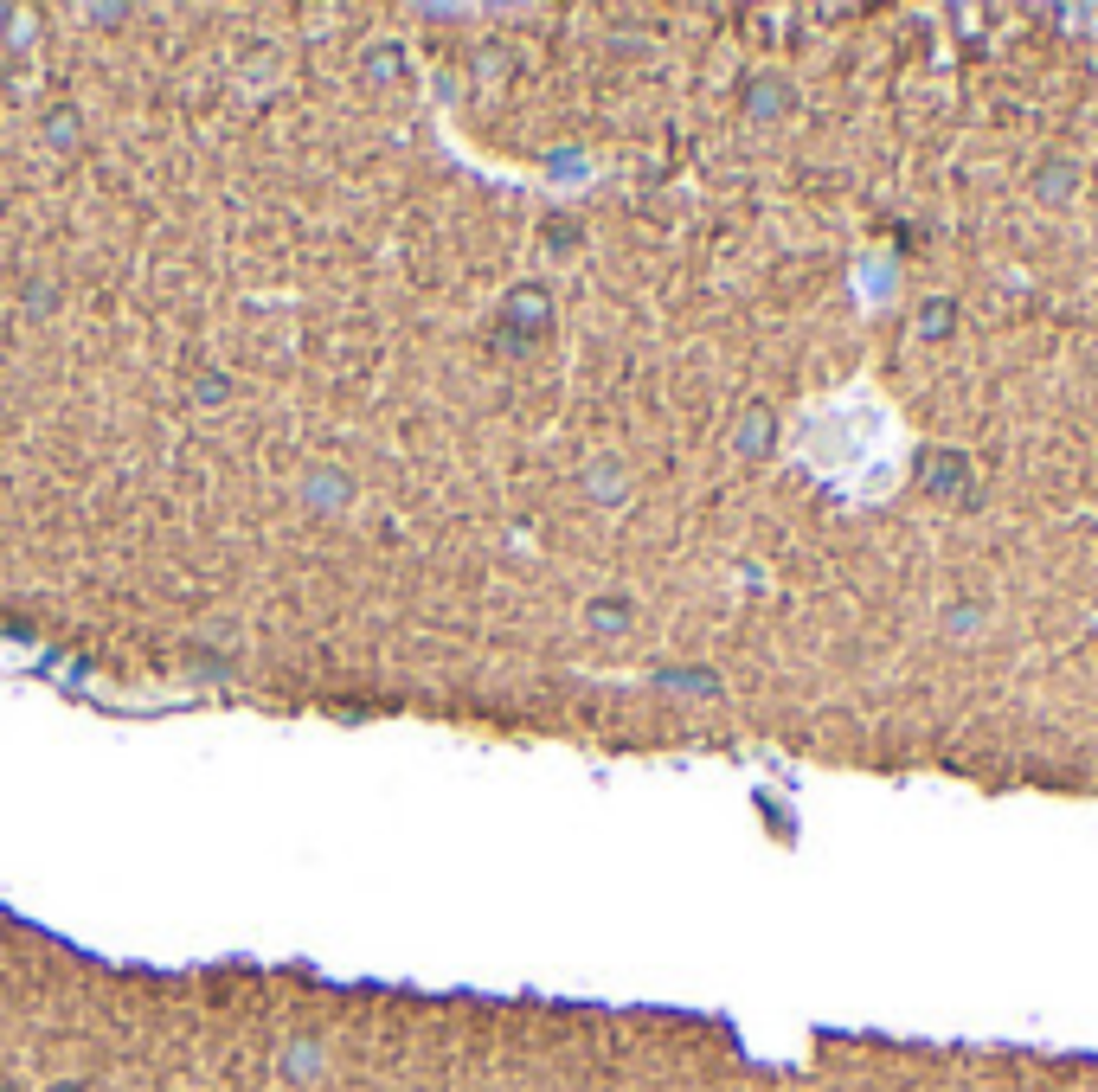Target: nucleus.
Instances as JSON below:
<instances>
[{
  "mask_svg": "<svg viewBox=\"0 0 1098 1092\" xmlns=\"http://www.w3.org/2000/svg\"><path fill=\"white\" fill-rule=\"evenodd\" d=\"M302 501L316 514H341L347 501H354V476H347V470H316V476L302 482Z\"/></svg>",
  "mask_w": 1098,
  "mask_h": 1092,
  "instance_id": "obj_1",
  "label": "nucleus"
},
{
  "mask_svg": "<svg viewBox=\"0 0 1098 1092\" xmlns=\"http://www.w3.org/2000/svg\"><path fill=\"white\" fill-rule=\"evenodd\" d=\"M51 142H58V148H72V142H78V116H72V110H58V116H51Z\"/></svg>",
  "mask_w": 1098,
  "mask_h": 1092,
  "instance_id": "obj_2",
  "label": "nucleus"
},
{
  "mask_svg": "<svg viewBox=\"0 0 1098 1092\" xmlns=\"http://www.w3.org/2000/svg\"><path fill=\"white\" fill-rule=\"evenodd\" d=\"M200 398H206V405H225V379H219V373L200 379Z\"/></svg>",
  "mask_w": 1098,
  "mask_h": 1092,
  "instance_id": "obj_3",
  "label": "nucleus"
}]
</instances>
